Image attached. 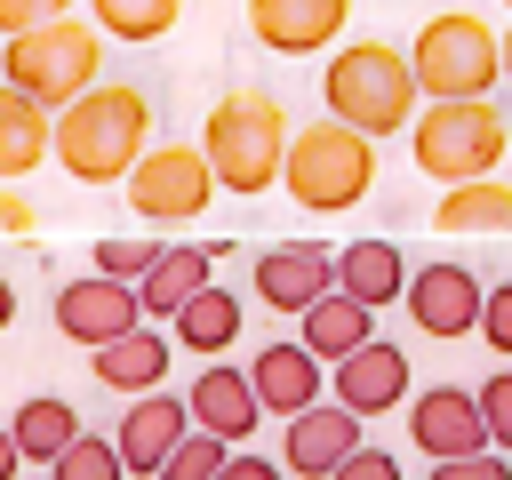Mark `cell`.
I'll use <instances>...</instances> for the list:
<instances>
[{
  "instance_id": "6da1fadb",
  "label": "cell",
  "mask_w": 512,
  "mask_h": 480,
  "mask_svg": "<svg viewBox=\"0 0 512 480\" xmlns=\"http://www.w3.org/2000/svg\"><path fill=\"white\" fill-rule=\"evenodd\" d=\"M152 144V96L128 80L80 88L64 112H48V160L80 184H120Z\"/></svg>"
},
{
  "instance_id": "7a4b0ae2",
  "label": "cell",
  "mask_w": 512,
  "mask_h": 480,
  "mask_svg": "<svg viewBox=\"0 0 512 480\" xmlns=\"http://www.w3.org/2000/svg\"><path fill=\"white\" fill-rule=\"evenodd\" d=\"M280 152H288V104L272 88H232L208 104V128H200V160L216 176V192H272L280 184Z\"/></svg>"
},
{
  "instance_id": "3957f363",
  "label": "cell",
  "mask_w": 512,
  "mask_h": 480,
  "mask_svg": "<svg viewBox=\"0 0 512 480\" xmlns=\"http://www.w3.org/2000/svg\"><path fill=\"white\" fill-rule=\"evenodd\" d=\"M320 96H328V120L360 128V136H400L416 120V72H408V48L392 40H352L328 56L320 72Z\"/></svg>"
},
{
  "instance_id": "277c9868",
  "label": "cell",
  "mask_w": 512,
  "mask_h": 480,
  "mask_svg": "<svg viewBox=\"0 0 512 480\" xmlns=\"http://www.w3.org/2000/svg\"><path fill=\"white\" fill-rule=\"evenodd\" d=\"M280 184H288L296 208H312V216H344V208H360L368 184H376V136H360V128H344V120L288 128Z\"/></svg>"
},
{
  "instance_id": "5b68a950",
  "label": "cell",
  "mask_w": 512,
  "mask_h": 480,
  "mask_svg": "<svg viewBox=\"0 0 512 480\" xmlns=\"http://www.w3.org/2000/svg\"><path fill=\"white\" fill-rule=\"evenodd\" d=\"M0 80L16 96H32L40 112H64L80 88L104 80V32L80 24V16H56V24H32V32H8L0 48Z\"/></svg>"
},
{
  "instance_id": "8992f818",
  "label": "cell",
  "mask_w": 512,
  "mask_h": 480,
  "mask_svg": "<svg viewBox=\"0 0 512 480\" xmlns=\"http://www.w3.org/2000/svg\"><path fill=\"white\" fill-rule=\"evenodd\" d=\"M504 144H512V112H504L496 96L416 104V120H408V152H416V168L440 176V184H480V176H496Z\"/></svg>"
},
{
  "instance_id": "52a82bcc",
  "label": "cell",
  "mask_w": 512,
  "mask_h": 480,
  "mask_svg": "<svg viewBox=\"0 0 512 480\" xmlns=\"http://www.w3.org/2000/svg\"><path fill=\"white\" fill-rule=\"evenodd\" d=\"M408 72H416V96H424V104L488 96V88L504 80V64H496V24L472 16V8L424 16V32L408 40Z\"/></svg>"
},
{
  "instance_id": "ba28073f",
  "label": "cell",
  "mask_w": 512,
  "mask_h": 480,
  "mask_svg": "<svg viewBox=\"0 0 512 480\" xmlns=\"http://www.w3.org/2000/svg\"><path fill=\"white\" fill-rule=\"evenodd\" d=\"M128 184V208L144 224H192L208 200H216V176L200 160V144H144V160L120 176Z\"/></svg>"
},
{
  "instance_id": "9c48e42d",
  "label": "cell",
  "mask_w": 512,
  "mask_h": 480,
  "mask_svg": "<svg viewBox=\"0 0 512 480\" xmlns=\"http://www.w3.org/2000/svg\"><path fill=\"white\" fill-rule=\"evenodd\" d=\"M400 304H408V320L424 328V336H440V344H456V336H472L480 328V280L464 272V264H416L408 272V288H400Z\"/></svg>"
},
{
  "instance_id": "30bf717a",
  "label": "cell",
  "mask_w": 512,
  "mask_h": 480,
  "mask_svg": "<svg viewBox=\"0 0 512 480\" xmlns=\"http://www.w3.org/2000/svg\"><path fill=\"white\" fill-rule=\"evenodd\" d=\"M352 24V0H248V32L272 56H320Z\"/></svg>"
},
{
  "instance_id": "8fae6325",
  "label": "cell",
  "mask_w": 512,
  "mask_h": 480,
  "mask_svg": "<svg viewBox=\"0 0 512 480\" xmlns=\"http://www.w3.org/2000/svg\"><path fill=\"white\" fill-rule=\"evenodd\" d=\"M144 312H136V288L128 280H104V272H88V280H64L56 288V336H72V344H112V336H128Z\"/></svg>"
},
{
  "instance_id": "7c38bea8",
  "label": "cell",
  "mask_w": 512,
  "mask_h": 480,
  "mask_svg": "<svg viewBox=\"0 0 512 480\" xmlns=\"http://www.w3.org/2000/svg\"><path fill=\"white\" fill-rule=\"evenodd\" d=\"M408 440L448 464V456H480L488 432H480V400L464 384H432V392H408Z\"/></svg>"
},
{
  "instance_id": "4fadbf2b",
  "label": "cell",
  "mask_w": 512,
  "mask_h": 480,
  "mask_svg": "<svg viewBox=\"0 0 512 480\" xmlns=\"http://www.w3.org/2000/svg\"><path fill=\"white\" fill-rule=\"evenodd\" d=\"M352 448H360V416L336 408V400H312V408H296L288 432H280V472H296V480H328Z\"/></svg>"
},
{
  "instance_id": "5bb4252c",
  "label": "cell",
  "mask_w": 512,
  "mask_h": 480,
  "mask_svg": "<svg viewBox=\"0 0 512 480\" xmlns=\"http://www.w3.org/2000/svg\"><path fill=\"white\" fill-rule=\"evenodd\" d=\"M328 288H336V256L320 240H272L256 256V304H272V312H304Z\"/></svg>"
},
{
  "instance_id": "9a60e30c",
  "label": "cell",
  "mask_w": 512,
  "mask_h": 480,
  "mask_svg": "<svg viewBox=\"0 0 512 480\" xmlns=\"http://www.w3.org/2000/svg\"><path fill=\"white\" fill-rule=\"evenodd\" d=\"M328 384H336V408H352V416L368 424V416H384V408L408 400V352L384 344V336H368L360 352H344V360L328 368Z\"/></svg>"
},
{
  "instance_id": "2e32d148",
  "label": "cell",
  "mask_w": 512,
  "mask_h": 480,
  "mask_svg": "<svg viewBox=\"0 0 512 480\" xmlns=\"http://www.w3.org/2000/svg\"><path fill=\"white\" fill-rule=\"evenodd\" d=\"M184 432H192V416H184V400H176V392H136V400H128V416L112 424V456H120V472L152 480Z\"/></svg>"
},
{
  "instance_id": "e0dca14e",
  "label": "cell",
  "mask_w": 512,
  "mask_h": 480,
  "mask_svg": "<svg viewBox=\"0 0 512 480\" xmlns=\"http://www.w3.org/2000/svg\"><path fill=\"white\" fill-rule=\"evenodd\" d=\"M320 376H328V368H320L296 336H280V344H264V352L248 360V392H256V408H264V416H280V424H288L296 408H312V400H320Z\"/></svg>"
},
{
  "instance_id": "ac0fdd59",
  "label": "cell",
  "mask_w": 512,
  "mask_h": 480,
  "mask_svg": "<svg viewBox=\"0 0 512 480\" xmlns=\"http://www.w3.org/2000/svg\"><path fill=\"white\" fill-rule=\"evenodd\" d=\"M184 416H192V432H216L224 448H240L264 408H256V392H248V368H200L192 392H184Z\"/></svg>"
},
{
  "instance_id": "d6986e66",
  "label": "cell",
  "mask_w": 512,
  "mask_h": 480,
  "mask_svg": "<svg viewBox=\"0 0 512 480\" xmlns=\"http://www.w3.org/2000/svg\"><path fill=\"white\" fill-rule=\"evenodd\" d=\"M168 360H176V344H168L152 320H136L128 336L96 344V384H104V392H120V400H136V392H160Z\"/></svg>"
},
{
  "instance_id": "ffe728a7",
  "label": "cell",
  "mask_w": 512,
  "mask_h": 480,
  "mask_svg": "<svg viewBox=\"0 0 512 480\" xmlns=\"http://www.w3.org/2000/svg\"><path fill=\"white\" fill-rule=\"evenodd\" d=\"M224 240H208V248H192V240H176V248H160L152 264H144V280H136V312L144 320H176V304H192L200 288H208V256H216Z\"/></svg>"
},
{
  "instance_id": "44dd1931",
  "label": "cell",
  "mask_w": 512,
  "mask_h": 480,
  "mask_svg": "<svg viewBox=\"0 0 512 480\" xmlns=\"http://www.w3.org/2000/svg\"><path fill=\"white\" fill-rule=\"evenodd\" d=\"M432 224L448 240H512V184L504 176H480V184H448Z\"/></svg>"
},
{
  "instance_id": "7402d4cb",
  "label": "cell",
  "mask_w": 512,
  "mask_h": 480,
  "mask_svg": "<svg viewBox=\"0 0 512 480\" xmlns=\"http://www.w3.org/2000/svg\"><path fill=\"white\" fill-rule=\"evenodd\" d=\"M296 320H304V336H296V344H304L320 368H336L344 352H360V344L376 336V312H368V304H352L344 288H328V296H320V304H304Z\"/></svg>"
},
{
  "instance_id": "603a6c76",
  "label": "cell",
  "mask_w": 512,
  "mask_h": 480,
  "mask_svg": "<svg viewBox=\"0 0 512 480\" xmlns=\"http://www.w3.org/2000/svg\"><path fill=\"white\" fill-rule=\"evenodd\" d=\"M168 328H176L168 344H184V352H200V360H224V352L240 344V296L208 280L192 304H176V320H168Z\"/></svg>"
},
{
  "instance_id": "cb8c5ba5",
  "label": "cell",
  "mask_w": 512,
  "mask_h": 480,
  "mask_svg": "<svg viewBox=\"0 0 512 480\" xmlns=\"http://www.w3.org/2000/svg\"><path fill=\"white\" fill-rule=\"evenodd\" d=\"M336 288L352 296V304H400V288H408V264H400V248L392 240H352L344 256H336Z\"/></svg>"
},
{
  "instance_id": "d4e9b609",
  "label": "cell",
  "mask_w": 512,
  "mask_h": 480,
  "mask_svg": "<svg viewBox=\"0 0 512 480\" xmlns=\"http://www.w3.org/2000/svg\"><path fill=\"white\" fill-rule=\"evenodd\" d=\"M8 440H16V456H24V464H56V456L80 440V416H72V400L32 392V400L16 408V424H8Z\"/></svg>"
},
{
  "instance_id": "484cf974",
  "label": "cell",
  "mask_w": 512,
  "mask_h": 480,
  "mask_svg": "<svg viewBox=\"0 0 512 480\" xmlns=\"http://www.w3.org/2000/svg\"><path fill=\"white\" fill-rule=\"evenodd\" d=\"M40 160H48V112H40L32 96H16V88L0 80V184L32 176Z\"/></svg>"
},
{
  "instance_id": "4316f807",
  "label": "cell",
  "mask_w": 512,
  "mask_h": 480,
  "mask_svg": "<svg viewBox=\"0 0 512 480\" xmlns=\"http://www.w3.org/2000/svg\"><path fill=\"white\" fill-rule=\"evenodd\" d=\"M176 16H184V0H88V24H96L104 40H128V48L168 40Z\"/></svg>"
},
{
  "instance_id": "83f0119b",
  "label": "cell",
  "mask_w": 512,
  "mask_h": 480,
  "mask_svg": "<svg viewBox=\"0 0 512 480\" xmlns=\"http://www.w3.org/2000/svg\"><path fill=\"white\" fill-rule=\"evenodd\" d=\"M224 456H232V448H224L216 432H184V440L168 448V464H160L152 480H216V472H224Z\"/></svg>"
},
{
  "instance_id": "f1b7e54d",
  "label": "cell",
  "mask_w": 512,
  "mask_h": 480,
  "mask_svg": "<svg viewBox=\"0 0 512 480\" xmlns=\"http://www.w3.org/2000/svg\"><path fill=\"white\" fill-rule=\"evenodd\" d=\"M48 480H128V472H120V456H112L104 432H80V440L48 464Z\"/></svg>"
},
{
  "instance_id": "f546056e",
  "label": "cell",
  "mask_w": 512,
  "mask_h": 480,
  "mask_svg": "<svg viewBox=\"0 0 512 480\" xmlns=\"http://www.w3.org/2000/svg\"><path fill=\"white\" fill-rule=\"evenodd\" d=\"M472 400H480V432H488V448H496V456H512V368H496Z\"/></svg>"
},
{
  "instance_id": "4dcf8cb0",
  "label": "cell",
  "mask_w": 512,
  "mask_h": 480,
  "mask_svg": "<svg viewBox=\"0 0 512 480\" xmlns=\"http://www.w3.org/2000/svg\"><path fill=\"white\" fill-rule=\"evenodd\" d=\"M152 256H160V240H96V272H104V280H128V288L144 280Z\"/></svg>"
},
{
  "instance_id": "1f68e13d",
  "label": "cell",
  "mask_w": 512,
  "mask_h": 480,
  "mask_svg": "<svg viewBox=\"0 0 512 480\" xmlns=\"http://www.w3.org/2000/svg\"><path fill=\"white\" fill-rule=\"evenodd\" d=\"M472 336H488V352H504V360H512V280L480 288V328H472Z\"/></svg>"
},
{
  "instance_id": "d6a6232c",
  "label": "cell",
  "mask_w": 512,
  "mask_h": 480,
  "mask_svg": "<svg viewBox=\"0 0 512 480\" xmlns=\"http://www.w3.org/2000/svg\"><path fill=\"white\" fill-rule=\"evenodd\" d=\"M424 480H512V464H504L496 448H480V456H448V464H432Z\"/></svg>"
},
{
  "instance_id": "836d02e7",
  "label": "cell",
  "mask_w": 512,
  "mask_h": 480,
  "mask_svg": "<svg viewBox=\"0 0 512 480\" xmlns=\"http://www.w3.org/2000/svg\"><path fill=\"white\" fill-rule=\"evenodd\" d=\"M56 16H72V0H0V40L32 32V24H56Z\"/></svg>"
},
{
  "instance_id": "e575fe53",
  "label": "cell",
  "mask_w": 512,
  "mask_h": 480,
  "mask_svg": "<svg viewBox=\"0 0 512 480\" xmlns=\"http://www.w3.org/2000/svg\"><path fill=\"white\" fill-rule=\"evenodd\" d=\"M32 232H40V208L16 184H0V240H32Z\"/></svg>"
},
{
  "instance_id": "d590c367",
  "label": "cell",
  "mask_w": 512,
  "mask_h": 480,
  "mask_svg": "<svg viewBox=\"0 0 512 480\" xmlns=\"http://www.w3.org/2000/svg\"><path fill=\"white\" fill-rule=\"evenodd\" d=\"M328 480H400V464H392L384 448H368V440H360V448H352V456H344Z\"/></svg>"
},
{
  "instance_id": "8d00e7d4",
  "label": "cell",
  "mask_w": 512,
  "mask_h": 480,
  "mask_svg": "<svg viewBox=\"0 0 512 480\" xmlns=\"http://www.w3.org/2000/svg\"><path fill=\"white\" fill-rule=\"evenodd\" d=\"M216 480H288V472H280V464H272V456H248V448H232V456H224V472H216Z\"/></svg>"
},
{
  "instance_id": "74e56055",
  "label": "cell",
  "mask_w": 512,
  "mask_h": 480,
  "mask_svg": "<svg viewBox=\"0 0 512 480\" xmlns=\"http://www.w3.org/2000/svg\"><path fill=\"white\" fill-rule=\"evenodd\" d=\"M16 464H24V456H16V440H8V424H0V480H16Z\"/></svg>"
},
{
  "instance_id": "f35d334b",
  "label": "cell",
  "mask_w": 512,
  "mask_h": 480,
  "mask_svg": "<svg viewBox=\"0 0 512 480\" xmlns=\"http://www.w3.org/2000/svg\"><path fill=\"white\" fill-rule=\"evenodd\" d=\"M8 320H16V288L0 280V328H8Z\"/></svg>"
},
{
  "instance_id": "ab89813d",
  "label": "cell",
  "mask_w": 512,
  "mask_h": 480,
  "mask_svg": "<svg viewBox=\"0 0 512 480\" xmlns=\"http://www.w3.org/2000/svg\"><path fill=\"white\" fill-rule=\"evenodd\" d=\"M496 64H504V80H512V32H496Z\"/></svg>"
},
{
  "instance_id": "60d3db41",
  "label": "cell",
  "mask_w": 512,
  "mask_h": 480,
  "mask_svg": "<svg viewBox=\"0 0 512 480\" xmlns=\"http://www.w3.org/2000/svg\"><path fill=\"white\" fill-rule=\"evenodd\" d=\"M504 8H512V0H504Z\"/></svg>"
}]
</instances>
